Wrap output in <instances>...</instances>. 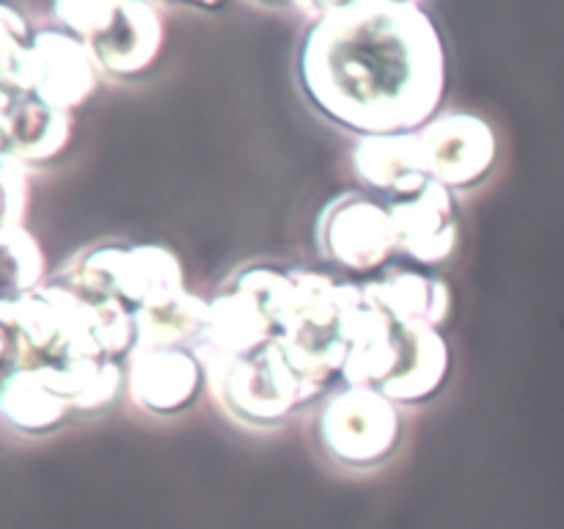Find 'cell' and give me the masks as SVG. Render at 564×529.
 <instances>
[{
    "mask_svg": "<svg viewBox=\"0 0 564 529\" xmlns=\"http://www.w3.org/2000/svg\"><path fill=\"white\" fill-rule=\"evenodd\" d=\"M61 31L80 39L97 69L130 83L147 75L160 58L165 28L154 3H53Z\"/></svg>",
    "mask_w": 564,
    "mask_h": 529,
    "instance_id": "cell-4",
    "label": "cell"
},
{
    "mask_svg": "<svg viewBox=\"0 0 564 529\" xmlns=\"http://www.w3.org/2000/svg\"><path fill=\"white\" fill-rule=\"evenodd\" d=\"M3 64L0 91L28 94L50 108L72 114L97 91V64L86 44L61 28L28 33L17 22L14 6H3Z\"/></svg>",
    "mask_w": 564,
    "mask_h": 529,
    "instance_id": "cell-3",
    "label": "cell"
},
{
    "mask_svg": "<svg viewBox=\"0 0 564 529\" xmlns=\"http://www.w3.org/2000/svg\"><path fill=\"white\" fill-rule=\"evenodd\" d=\"M55 281L86 295L116 298L132 312L187 290L180 259L154 242H99L83 248L55 273Z\"/></svg>",
    "mask_w": 564,
    "mask_h": 529,
    "instance_id": "cell-5",
    "label": "cell"
},
{
    "mask_svg": "<svg viewBox=\"0 0 564 529\" xmlns=\"http://www.w3.org/2000/svg\"><path fill=\"white\" fill-rule=\"evenodd\" d=\"M386 204L394 226L397 262L413 268H441L455 257L460 237L455 191L433 180L416 196Z\"/></svg>",
    "mask_w": 564,
    "mask_h": 529,
    "instance_id": "cell-9",
    "label": "cell"
},
{
    "mask_svg": "<svg viewBox=\"0 0 564 529\" xmlns=\"http://www.w3.org/2000/svg\"><path fill=\"white\" fill-rule=\"evenodd\" d=\"M369 301L378 303L394 317L441 328L452 317V290L441 276L413 264L394 262L372 279L358 281Z\"/></svg>",
    "mask_w": 564,
    "mask_h": 529,
    "instance_id": "cell-13",
    "label": "cell"
},
{
    "mask_svg": "<svg viewBox=\"0 0 564 529\" xmlns=\"http://www.w3.org/2000/svg\"><path fill=\"white\" fill-rule=\"evenodd\" d=\"M358 281L312 268L251 262L209 298L196 356L229 417L279 428L319 406L345 378L347 309Z\"/></svg>",
    "mask_w": 564,
    "mask_h": 529,
    "instance_id": "cell-1",
    "label": "cell"
},
{
    "mask_svg": "<svg viewBox=\"0 0 564 529\" xmlns=\"http://www.w3.org/2000/svg\"><path fill=\"white\" fill-rule=\"evenodd\" d=\"M3 298H20L44 287V253L25 226H3Z\"/></svg>",
    "mask_w": 564,
    "mask_h": 529,
    "instance_id": "cell-14",
    "label": "cell"
},
{
    "mask_svg": "<svg viewBox=\"0 0 564 529\" xmlns=\"http://www.w3.org/2000/svg\"><path fill=\"white\" fill-rule=\"evenodd\" d=\"M207 384L202 361L187 347H147L132 350L127 361L130 397L154 417H174L196 402Z\"/></svg>",
    "mask_w": 564,
    "mask_h": 529,
    "instance_id": "cell-10",
    "label": "cell"
},
{
    "mask_svg": "<svg viewBox=\"0 0 564 529\" xmlns=\"http://www.w3.org/2000/svg\"><path fill=\"white\" fill-rule=\"evenodd\" d=\"M319 257L350 276H378L397 262L391 209L367 191L341 193L317 220Z\"/></svg>",
    "mask_w": 564,
    "mask_h": 529,
    "instance_id": "cell-7",
    "label": "cell"
},
{
    "mask_svg": "<svg viewBox=\"0 0 564 529\" xmlns=\"http://www.w3.org/2000/svg\"><path fill=\"white\" fill-rule=\"evenodd\" d=\"M350 163L364 191L383 202L416 196L433 182L419 132L358 138Z\"/></svg>",
    "mask_w": 564,
    "mask_h": 529,
    "instance_id": "cell-11",
    "label": "cell"
},
{
    "mask_svg": "<svg viewBox=\"0 0 564 529\" xmlns=\"http://www.w3.org/2000/svg\"><path fill=\"white\" fill-rule=\"evenodd\" d=\"M314 439L334 466L380 468L402 444V411L394 400L364 386H339L314 419Z\"/></svg>",
    "mask_w": 564,
    "mask_h": 529,
    "instance_id": "cell-6",
    "label": "cell"
},
{
    "mask_svg": "<svg viewBox=\"0 0 564 529\" xmlns=\"http://www.w3.org/2000/svg\"><path fill=\"white\" fill-rule=\"evenodd\" d=\"M3 154L22 165H50L66 152L75 130L72 114L28 94H3Z\"/></svg>",
    "mask_w": 564,
    "mask_h": 529,
    "instance_id": "cell-12",
    "label": "cell"
},
{
    "mask_svg": "<svg viewBox=\"0 0 564 529\" xmlns=\"http://www.w3.org/2000/svg\"><path fill=\"white\" fill-rule=\"evenodd\" d=\"M3 169V226H25L28 213V165L14 160L11 154H0Z\"/></svg>",
    "mask_w": 564,
    "mask_h": 529,
    "instance_id": "cell-15",
    "label": "cell"
},
{
    "mask_svg": "<svg viewBox=\"0 0 564 529\" xmlns=\"http://www.w3.org/2000/svg\"><path fill=\"white\" fill-rule=\"evenodd\" d=\"M295 9L312 14L295 77L314 114L358 138L419 132L438 116L449 64L424 6L350 0Z\"/></svg>",
    "mask_w": 564,
    "mask_h": 529,
    "instance_id": "cell-2",
    "label": "cell"
},
{
    "mask_svg": "<svg viewBox=\"0 0 564 529\" xmlns=\"http://www.w3.org/2000/svg\"><path fill=\"white\" fill-rule=\"evenodd\" d=\"M433 180L449 191H471L490 176L499 154L496 132L485 119L468 110L438 114L419 130Z\"/></svg>",
    "mask_w": 564,
    "mask_h": 529,
    "instance_id": "cell-8",
    "label": "cell"
}]
</instances>
